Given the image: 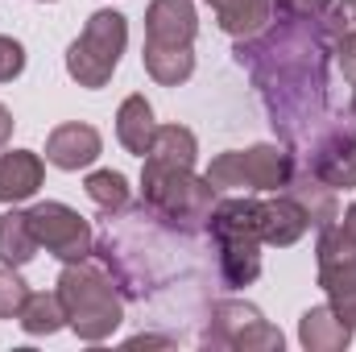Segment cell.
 I'll list each match as a JSON object with an SVG mask.
<instances>
[{"label": "cell", "mask_w": 356, "mask_h": 352, "mask_svg": "<svg viewBox=\"0 0 356 352\" xmlns=\"http://www.w3.org/2000/svg\"><path fill=\"white\" fill-rule=\"evenodd\" d=\"M141 63H145V75L162 88H178L195 75V50L191 46H145Z\"/></svg>", "instance_id": "d6986e66"}, {"label": "cell", "mask_w": 356, "mask_h": 352, "mask_svg": "<svg viewBox=\"0 0 356 352\" xmlns=\"http://www.w3.org/2000/svg\"><path fill=\"white\" fill-rule=\"evenodd\" d=\"M124 46H129V21H124V13H116V8L91 13L83 33L67 50V75L79 88H91V91L108 88V79L120 67Z\"/></svg>", "instance_id": "5b68a950"}, {"label": "cell", "mask_w": 356, "mask_h": 352, "mask_svg": "<svg viewBox=\"0 0 356 352\" xmlns=\"http://www.w3.org/2000/svg\"><path fill=\"white\" fill-rule=\"evenodd\" d=\"M42 178H46V162L33 150H4L0 154V203L33 199Z\"/></svg>", "instance_id": "5bb4252c"}, {"label": "cell", "mask_w": 356, "mask_h": 352, "mask_svg": "<svg viewBox=\"0 0 356 352\" xmlns=\"http://www.w3.org/2000/svg\"><path fill=\"white\" fill-rule=\"evenodd\" d=\"M336 54H340V71H344V79L356 88V38L336 42Z\"/></svg>", "instance_id": "4316f807"}, {"label": "cell", "mask_w": 356, "mask_h": 352, "mask_svg": "<svg viewBox=\"0 0 356 352\" xmlns=\"http://www.w3.org/2000/svg\"><path fill=\"white\" fill-rule=\"evenodd\" d=\"M203 344L232 349V352H282L286 336L253 303L224 298V303H211V315H207V328H203Z\"/></svg>", "instance_id": "52a82bcc"}, {"label": "cell", "mask_w": 356, "mask_h": 352, "mask_svg": "<svg viewBox=\"0 0 356 352\" xmlns=\"http://www.w3.org/2000/svg\"><path fill=\"white\" fill-rule=\"evenodd\" d=\"M99 154H104V137L95 125H83V120H67L46 137V162L58 170H83Z\"/></svg>", "instance_id": "8fae6325"}, {"label": "cell", "mask_w": 356, "mask_h": 352, "mask_svg": "<svg viewBox=\"0 0 356 352\" xmlns=\"http://www.w3.org/2000/svg\"><path fill=\"white\" fill-rule=\"evenodd\" d=\"M294 175V154L286 145H249L216 154L207 166V182L216 191H245V195H269L282 191Z\"/></svg>", "instance_id": "8992f818"}, {"label": "cell", "mask_w": 356, "mask_h": 352, "mask_svg": "<svg viewBox=\"0 0 356 352\" xmlns=\"http://www.w3.org/2000/svg\"><path fill=\"white\" fill-rule=\"evenodd\" d=\"M203 4L216 13V25L236 42L261 33L273 17V0H203Z\"/></svg>", "instance_id": "e0dca14e"}, {"label": "cell", "mask_w": 356, "mask_h": 352, "mask_svg": "<svg viewBox=\"0 0 356 352\" xmlns=\"http://www.w3.org/2000/svg\"><path fill=\"white\" fill-rule=\"evenodd\" d=\"M298 344L307 352H344L353 344V328L332 311V303L327 307H311L298 319Z\"/></svg>", "instance_id": "9a60e30c"}, {"label": "cell", "mask_w": 356, "mask_h": 352, "mask_svg": "<svg viewBox=\"0 0 356 352\" xmlns=\"http://www.w3.org/2000/svg\"><path fill=\"white\" fill-rule=\"evenodd\" d=\"M58 298L67 311V328L88 344H104L124 319V298L116 290V278L95 253L79 262H63Z\"/></svg>", "instance_id": "7a4b0ae2"}, {"label": "cell", "mask_w": 356, "mask_h": 352, "mask_svg": "<svg viewBox=\"0 0 356 352\" xmlns=\"http://www.w3.org/2000/svg\"><path fill=\"white\" fill-rule=\"evenodd\" d=\"M154 133H158V120H154L149 99H145V95H129V99L116 108V141H120L129 154L145 158L149 145H154Z\"/></svg>", "instance_id": "ac0fdd59"}, {"label": "cell", "mask_w": 356, "mask_h": 352, "mask_svg": "<svg viewBox=\"0 0 356 352\" xmlns=\"http://www.w3.org/2000/svg\"><path fill=\"white\" fill-rule=\"evenodd\" d=\"M21 71H25V46L0 33V83H13Z\"/></svg>", "instance_id": "d4e9b609"}, {"label": "cell", "mask_w": 356, "mask_h": 352, "mask_svg": "<svg viewBox=\"0 0 356 352\" xmlns=\"http://www.w3.org/2000/svg\"><path fill=\"white\" fill-rule=\"evenodd\" d=\"M307 228H311V216L302 211V203L290 191H269V199H261V241L266 245L290 249L307 237Z\"/></svg>", "instance_id": "4fadbf2b"}, {"label": "cell", "mask_w": 356, "mask_h": 352, "mask_svg": "<svg viewBox=\"0 0 356 352\" xmlns=\"http://www.w3.org/2000/svg\"><path fill=\"white\" fill-rule=\"evenodd\" d=\"M38 257V237L29 228V211H4L0 216V262L4 265H29Z\"/></svg>", "instance_id": "44dd1931"}, {"label": "cell", "mask_w": 356, "mask_h": 352, "mask_svg": "<svg viewBox=\"0 0 356 352\" xmlns=\"http://www.w3.org/2000/svg\"><path fill=\"white\" fill-rule=\"evenodd\" d=\"M199 33V13L191 0H149L145 46H191Z\"/></svg>", "instance_id": "7c38bea8"}, {"label": "cell", "mask_w": 356, "mask_h": 352, "mask_svg": "<svg viewBox=\"0 0 356 352\" xmlns=\"http://www.w3.org/2000/svg\"><path fill=\"white\" fill-rule=\"evenodd\" d=\"M327 8V0H273L277 17H319Z\"/></svg>", "instance_id": "484cf974"}, {"label": "cell", "mask_w": 356, "mask_h": 352, "mask_svg": "<svg viewBox=\"0 0 356 352\" xmlns=\"http://www.w3.org/2000/svg\"><path fill=\"white\" fill-rule=\"evenodd\" d=\"M29 228L38 237V249H46L50 257L58 262H79L91 257L95 249V237H91V224L67 203L58 199H42L29 207Z\"/></svg>", "instance_id": "ba28073f"}, {"label": "cell", "mask_w": 356, "mask_h": 352, "mask_svg": "<svg viewBox=\"0 0 356 352\" xmlns=\"http://www.w3.org/2000/svg\"><path fill=\"white\" fill-rule=\"evenodd\" d=\"M8 137H13V112L0 104V150L8 145Z\"/></svg>", "instance_id": "83f0119b"}, {"label": "cell", "mask_w": 356, "mask_h": 352, "mask_svg": "<svg viewBox=\"0 0 356 352\" xmlns=\"http://www.w3.org/2000/svg\"><path fill=\"white\" fill-rule=\"evenodd\" d=\"M298 166L311 170L319 182H327L332 191H353L356 186V133L348 129V120L336 116L327 129H319L302 145V162Z\"/></svg>", "instance_id": "9c48e42d"}, {"label": "cell", "mask_w": 356, "mask_h": 352, "mask_svg": "<svg viewBox=\"0 0 356 352\" xmlns=\"http://www.w3.org/2000/svg\"><path fill=\"white\" fill-rule=\"evenodd\" d=\"M17 323H21V332L25 336H54V332H63L67 328V311H63V298H58V290H29V298H25V307H21V315H17Z\"/></svg>", "instance_id": "ffe728a7"}, {"label": "cell", "mask_w": 356, "mask_h": 352, "mask_svg": "<svg viewBox=\"0 0 356 352\" xmlns=\"http://www.w3.org/2000/svg\"><path fill=\"white\" fill-rule=\"evenodd\" d=\"M348 232H356V203H348V211H344V220H340Z\"/></svg>", "instance_id": "f1b7e54d"}, {"label": "cell", "mask_w": 356, "mask_h": 352, "mask_svg": "<svg viewBox=\"0 0 356 352\" xmlns=\"http://www.w3.org/2000/svg\"><path fill=\"white\" fill-rule=\"evenodd\" d=\"M216 203H220V191L195 170H178V175L141 182V207L154 220H162L166 228L182 232V237L207 232V216H211Z\"/></svg>", "instance_id": "277c9868"}, {"label": "cell", "mask_w": 356, "mask_h": 352, "mask_svg": "<svg viewBox=\"0 0 356 352\" xmlns=\"http://www.w3.org/2000/svg\"><path fill=\"white\" fill-rule=\"evenodd\" d=\"M315 21H319L323 38H327L332 46L344 42V38H356V0H327V8H323Z\"/></svg>", "instance_id": "603a6c76"}, {"label": "cell", "mask_w": 356, "mask_h": 352, "mask_svg": "<svg viewBox=\"0 0 356 352\" xmlns=\"http://www.w3.org/2000/svg\"><path fill=\"white\" fill-rule=\"evenodd\" d=\"M236 63L249 71L253 88L266 104L273 133L286 150H302L319 129L336 116L327 108V54L332 42L323 38L315 17H277L261 33L236 42Z\"/></svg>", "instance_id": "6da1fadb"}, {"label": "cell", "mask_w": 356, "mask_h": 352, "mask_svg": "<svg viewBox=\"0 0 356 352\" xmlns=\"http://www.w3.org/2000/svg\"><path fill=\"white\" fill-rule=\"evenodd\" d=\"M207 237L216 245V269L228 290L253 286L261 278V199L228 195L207 216Z\"/></svg>", "instance_id": "3957f363"}, {"label": "cell", "mask_w": 356, "mask_h": 352, "mask_svg": "<svg viewBox=\"0 0 356 352\" xmlns=\"http://www.w3.org/2000/svg\"><path fill=\"white\" fill-rule=\"evenodd\" d=\"M195 158H199V141L186 125H158L154 145H149L145 166H141V182L178 175V170H195Z\"/></svg>", "instance_id": "30bf717a"}, {"label": "cell", "mask_w": 356, "mask_h": 352, "mask_svg": "<svg viewBox=\"0 0 356 352\" xmlns=\"http://www.w3.org/2000/svg\"><path fill=\"white\" fill-rule=\"evenodd\" d=\"M42 4H50V0H42Z\"/></svg>", "instance_id": "4dcf8cb0"}, {"label": "cell", "mask_w": 356, "mask_h": 352, "mask_svg": "<svg viewBox=\"0 0 356 352\" xmlns=\"http://www.w3.org/2000/svg\"><path fill=\"white\" fill-rule=\"evenodd\" d=\"M282 191H290V195L302 203V211L311 216V228H315V232L340 220V207H336V191H332L327 182H319V178L311 175V170H302L298 162H294V175H290V182H286Z\"/></svg>", "instance_id": "2e32d148"}, {"label": "cell", "mask_w": 356, "mask_h": 352, "mask_svg": "<svg viewBox=\"0 0 356 352\" xmlns=\"http://www.w3.org/2000/svg\"><path fill=\"white\" fill-rule=\"evenodd\" d=\"M83 191H88V199L108 220L120 216V211H129V178L120 175V170H91Z\"/></svg>", "instance_id": "7402d4cb"}, {"label": "cell", "mask_w": 356, "mask_h": 352, "mask_svg": "<svg viewBox=\"0 0 356 352\" xmlns=\"http://www.w3.org/2000/svg\"><path fill=\"white\" fill-rule=\"evenodd\" d=\"M25 298H29V282L17 273V265H4L0 269V319H17Z\"/></svg>", "instance_id": "cb8c5ba5"}, {"label": "cell", "mask_w": 356, "mask_h": 352, "mask_svg": "<svg viewBox=\"0 0 356 352\" xmlns=\"http://www.w3.org/2000/svg\"><path fill=\"white\" fill-rule=\"evenodd\" d=\"M348 116L356 120V91H353V104H348Z\"/></svg>", "instance_id": "f546056e"}]
</instances>
